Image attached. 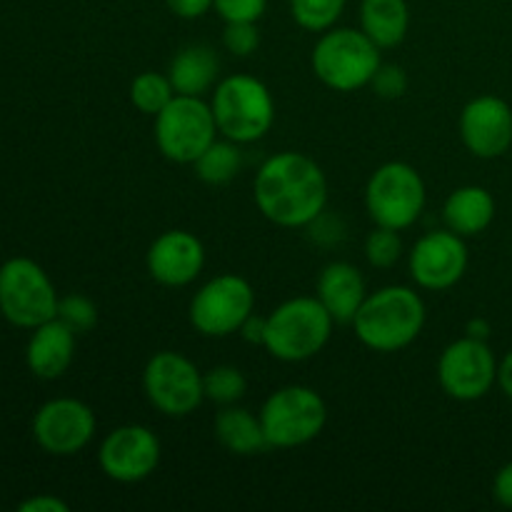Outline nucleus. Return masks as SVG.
<instances>
[{
	"label": "nucleus",
	"mask_w": 512,
	"mask_h": 512,
	"mask_svg": "<svg viewBox=\"0 0 512 512\" xmlns=\"http://www.w3.org/2000/svg\"><path fill=\"white\" fill-rule=\"evenodd\" d=\"M260 33L258 23H225L223 48L235 58H248L258 50Z\"/></svg>",
	"instance_id": "nucleus-30"
},
{
	"label": "nucleus",
	"mask_w": 512,
	"mask_h": 512,
	"mask_svg": "<svg viewBox=\"0 0 512 512\" xmlns=\"http://www.w3.org/2000/svg\"><path fill=\"white\" fill-rule=\"evenodd\" d=\"M213 433L220 448L240 458L260 455L270 448L260 415H253L248 408H238V405H223V410L215 415Z\"/></svg>",
	"instance_id": "nucleus-22"
},
{
	"label": "nucleus",
	"mask_w": 512,
	"mask_h": 512,
	"mask_svg": "<svg viewBox=\"0 0 512 512\" xmlns=\"http://www.w3.org/2000/svg\"><path fill=\"white\" fill-rule=\"evenodd\" d=\"M268 0H213V10L225 23H258Z\"/></svg>",
	"instance_id": "nucleus-31"
},
{
	"label": "nucleus",
	"mask_w": 512,
	"mask_h": 512,
	"mask_svg": "<svg viewBox=\"0 0 512 512\" xmlns=\"http://www.w3.org/2000/svg\"><path fill=\"white\" fill-rule=\"evenodd\" d=\"M400 230L383 228V225H375L373 230L365 238V258L373 268L388 270L403 255V240H400Z\"/></svg>",
	"instance_id": "nucleus-28"
},
{
	"label": "nucleus",
	"mask_w": 512,
	"mask_h": 512,
	"mask_svg": "<svg viewBox=\"0 0 512 512\" xmlns=\"http://www.w3.org/2000/svg\"><path fill=\"white\" fill-rule=\"evenodd\" d=\"M218 135L213 108L195 95H175L155 115V145L170 163L193 165Z\"/></svg>",
	"instance_id": "nucleus-9"
},
{
	"label": "nucleus",
	"mask_w": 512,
	"mask_h": 512,
	"mask_svg": "<svg viewBox=\"0 0 512 512\" xmlns=\"http://www.w3.org/2000/svg\"><path fill=\"white\" fill-rule=\"evenodd\" d=\"M165 5L170 8V13L183 20L203 18L208 10H213V0H165Z\"/></svg>",
	"instance_id": "nucleus-33"
},
{
	"label": "nucleus",
	"mask_w": 512,
	"mask_h": 512,
	"mask_svg": "<svg viewBox=\"0 0 512 512\" xmlns=\"http://www.w3.org/2000/svg\"><path fill=\"white\" fill-rule=\"evenodd\" d=\"M75 338L78 335L58 318L33 328L25 345V363L30 373L40 380H58L68 373L75 358Z\"/></svg>",
	"instance_id": "nucleus-18"
},
{
	"label": "nucleus",
	"mask_w": 512,
	"mask_h": 512,
	"mask_svg": "<svg viewBox=\"0 0 512 512\" xmlns=\"http://www.w3.org/2000/svg\"><path fill=\"white\" fill-rule=\"evenodd\" d=\"M493 498H495V503H498V505H503V508L512 510V460H510V463H505L503 468L495 473Z\"/></svg>",
	"instance_id": "nucleus-34"
},
{
	"label": "nucleus",
	"mask_w": 512,
	"mask_h": 512,
	"mask_svg": "<svg viewBox=\"0 0 512 512\" xmlns=\"http://www.w3.org/2000/svg\"><path fill=\"white\" fill-rule=\"evenodd\" d=\"M438 383L445 395L458 403H473L485 398L498 383V360L488 340L465 338L455 340L440 353Z\"/></svg>",
	"instance_id": "nucleus-12"
},
{
	"label": "nucleus",
	"mask_w": 512,
	"mask_h": 512,
	"mask_svg": "<svg viewBox=\"0 0 512 512\" xmlns=\"http://www.w3.org/2000/svg\"><path fill=\"white\" fill-rule=\"evenodd\" d=\"M345 10V0H290V15L308 33L335 28Z\"/></svg>",
	"instance_id": "nucleus-27"
},
{
	"label": "nucleus",
	"mask_w": 512,
	"mask_h": 512,
	"mask_svg": "<svg viewBox=\"0 0 512 512\" xmlns=\"http://www.w3.org/2000/svg\"><path fill=\"white\" fill-rule=\"evenodd\" d=\"M58 290L30 258H10L0 265V315L15 328L33 330L58 315Z\"/></svg>",
	"instance_id": "nucleus-8"
},
{
	"label": "nucleus",
	"mask_w": 512,
	"mask_h": 512,
	"mask_svg": "<svg viewBox=\"0 0 512 512\" xmlns=\"http://www.w3.org/2000/svg\"><path fill=\"white\" fill-rule=\"evenodd\" d=\"M313 73L335 93H353L370 85L383 65L380 48L358 28H330L315 43L310 55Z\"/></svg>",
	"instance_id": "nucleus-5"
},
{
	"label": "nucleus",
	"mask_w": 512,
	"mask_h": 512,
	"mask_svg": "<svg viewBox=\"0 0 512 512\" xmlns=\"http://www.w3.org/2000/svg\"><path fill=\"white\" fill-rule=\"evenodd\" d=\"M215 125L233 143H255L265 138L275 123V100L263 80L235 73L218 80L210 95Z\"/></svg>",
	"instance_id": "nucleus-4"
},
{
	"label": "nucleus",
	"mask_w": 512,
	"mask_h": 512,
	"mask_svg": "<svg viewBox=\"0 0 512 512\" xmlns=\"http://www.w3.org/2000/svg\"><path fill=\"white\" fill-rule=\"evenodd\" d=\"M98 463L115 483H143L160 465L158 435L145 425H120L100 443Z\"/></svg>",
	"instance_id": "nucleus-14"
},
{
	"label": "nucleus",
	"mask_w": 512,
	"mask_h": 512,
	"mask_svg": "<svg viewBox=\"0 0 512 512\" xmlns=\"http://www.w3.org/2000/svg\"><path fill=\"white\" fill-rule=\"evenodd\" d=\"M20 512H68V503H63L55 495H35L18 505Z\"/></svg>",
	"instance_id": "nucleus-35"
},
{
	"label": "nucleus",
	"mask_w": 512,
	"mask_h": 512,
	"mask_svg": "<svg viewBox=\"0 0 512 512\" xmlns=\"http://www.w3.org/2000/svg\"><path fill=\"white\" fill-rule=\"evenodd\" d=\"M58 320H63L75 335L90 333L98 325V305L88 298V295L70 293L58 300Z\"/></svg>",
	"instance_id": "nucleus-29"
},
{
	"label": "nucleus",
	"mask_w": 512,
	"mask_h": 512,
	"mask_svg": "<svg viewBox=\"0 0 512 512\" xmlns=\"http://www.w3.org/2000/svg\"><path fill=\"white\" fill-rule=\"evenodd\" d=\"M408 270L418 288L433 290V293L453 288L468 270L465 238L448 228L430 230L410 250Z\"/></svg>",
	"instance_id": "nucleus-15"
},
{
	"label": "nucleus",
	"mask_w": 512,
	"mask_h": 512,
	"mask_svg": "<svg viewBox=\"0 0 512 512\" xmlns=\"http://www.w3.org/2000/svg\"><path fill=\"white\" fill-rule=\"evenodd\" d=\"M375 95L383 100H398L403 98L405 90H408V73H405L400 65H380L378 73L370 80Z\"/></svg>",
	"instance_id": "nucleus-32"
},
{
	"label": "nucleus",
	"mask_w": 512,
	"mask_h": 512,
	"mask_svg": "<svg viewBox=\"0 0 512 512\" xmlns=\"http://www.w3.org/2000/svg\"><path fill=\"white\" fill-rule=\"evenodd\" d=\"M253 198L260 213L278 228H308L325 213L328 180L313 158L295 150H283L260 165L253 183Z\"/></svg>",
	"instance_id": "nucleus-1"
},
{
	"label": "nucleus",
	"mask_w": 512,
	"mask_h": 512,
	"mask_svg": "<svg viewBox=\"0 0 512 512\" xmlns=\"http://www.w3.org/2000/svg\"><path fill=\"white\" fill-rule=\"evenodd\" d=\"M143 390L150 405L168 418H188L205 400L203 373L175 350H160L145 363Z\"/></svg>",
	"instance_id": "nucleus-11"
},
{
	"label": "nucleus",
	"mask_w": 512,
	"mask_h": 512,
	"mask_svg": "<svg viewBox=\"0 0 512 512\" xmlns=\"http://www.w3.org/2000/svg\"><path fill=\"white\" fill-rule=\"evenodd\" d=\"M315 298L323 303V308L328 310L335 323H353L355 313L360 310L363 300L368 298L363 273L353 263H345V260H335V263L325 265L323 273L318 275Z\"/></svg>",
	"instance_id": "nucleus-19"
},
{
	"label": "nucleus",
	"mask_w": 512,
	"mask_h": 512,
	"mask_svg": "<svg viewBox=\"0 0 512 512\" xmlns=\"http://www.w3.org/2000/svg\"><path fill=\"white\" fill-rule=\"evenodd\" d=\"M260 423L270 448H300L323 433L328 423V405L323 395L308 385H285L268 395L260 408Z\"/></svg>",
	"instance_id": "nucleus-6"
},
{
	"label": "nucleus",
	"mask_w": 512,
	"mask_h": 512,
	"mask_svg": "<svg viewBox=\"0 0 512 512\" xmlns=\"http://www.w3.org/2000/svg\"><path fill=\"white\" fill-rule=\"evenodd\" d=\"M175 88L170 83L168 75L155 73V70H145V73L135 75L130 83V103L145 115H158L170 100L175 98Z\"/></svg>",
	"instance_id": "nucleus-25"
},
{
	"label": "nucleus",
	"mask_w": 512,
	"mask_h": 512,
	"mask_svg": "<svg viewBox=\"0 0 512 512\" xmlns=\"http://www.w3.org/2000/svg\"><path fill=\"white\" fill-rule=\"evenodd\" d=\"M145 265L158 285L185 288L203 273L205 248L190 230H165L150 243Z\"/></svg>",
	"instance_id": "nucleus-17"
},
{
	"label": "nucleus",
	"mask_w": 512,
	"mask_h": 512,
	"mask_svg": "<svg viewBox=\"0 0 512 512\" xmlns=\"http://www.w3.org/2000/svg\"><path fill=\"white\" fill-rule=\"evenodd\" d=\"M255 313V290L235 273L215 275L200 285L188 308L190 325L205 338H228Z\"/></svg>",
	"instance_id": "nucleus-10"
},
{
	"label": "nucleus",
	"mask_w": 512,
	"mask_h": 512,
	"mask_svg": "<svg viewBox=\"0 0 512 512\" xmlns=\"http://www.w3.org/2000/svg\"><path fill=\"white\" fill-rule=\"evenodd\" d=\"M333 325L318 298H290L265 315L263 348L280 363H305L328 345Z\"/></svg>",
	"instance_id": "nucleus-3"
},
{
	"label": "nucleus",
	"mask_w": 512,
	"mask_h": 512,
	"mask_svg": "<svg viewBox=\"0 0 512 512\" xmlns=\"http://www.w3.org/2000/svg\"><path fill=\"white\" fill-rule=\"evenodd\" d=\"M238 333L243 335V340H248V343L263 345V338H265V318H258V315L253 313L248 320H245L243 328H240Z\"/></svg>",
	"instance_id": "nucleus-36"
},
{
	"label": "nucleus",
	"mask_w": 512,
	"mask_h": 512,
	"mask_svg": "<svg viewBox=\"0 0 512 512\" xmlns=\"http://www.w3.org/2000/svg\"><path fill=\"white\" fill-rule=\"evenodd\" d=\"M408 28L410 8L405 0H363L360 3V30L380 50L403 43Z\"/></svg>",
	"instance_id": "nucleus-23"
},
{
	"label": "nucleus",
	"mask_w": 512,
	"mask_h": 512,
	"mask_svg": "<svg viewBox=\"0 0 512 512\" xmlns=\"http://www.w3.org/2000/svg\"><path fill=\"white\" fill-rule=\"evenodd\" d=\"M195 175L208 185H228L243 168L240 143L228 138H215L203 155L193 163Z\"/></svg>",
	"instance_id": "nucleus-24"
},
{
	"label": "nucleus",
	"mask_w": 512,
	"mask_h": 512,
	"mask_svg": "<svg viewBox=\"0 0 512 512\" xmlns=\"http://www.w3.org/2000/svg\"><path fill=\"white\" fill-rule=\"evenodd\" d=\"M205 400L215 405H235L248 393V378L235 365H215L203 373Z\"/></svg>",
	"instance_id": "nucleus-26"
},
{
	"label": "nucleus",
	"mask_w": 512,
	"mask_h": 512,
	"mask_svg": "<svg viewBox=\"0 0 512 512\" xmlns=\"http://www.w3.org/2000/svg\"><path fill=\"white\" fill-rule=\"evenodd\" d=\"M498 385L512 400V350L498 363Z\"/></svg>",
	"instance_id": "nucleus-37"
},
{
	"label": "nucleus",
	"mask_w": 512,
	"mask_h": 512,
	"mask_svg": "<svg viewBox=\"0 0 512 512\" xmlns=\"http://www.w3.org/2000/svg\"><path fill=\"white\" fill-rule=\"evenodd\" d=\"M220 60L210 45L193 43L173 55L168 68V78L178 95H195L203 98L205 93L218 85Z\"/></svg>",
	"instance_id": "nucleus-20"
},
{
	"label": "nucleus",
	"mask_w": 512,
	"mask_h": 512,
	"mask_svg": "<svg viewBox=\"0 0 512 512\" xmlns=\"http://www.w3.org/2000/svg\"><path fill=\"white\" fill-rule=\"evenodd\" d=\"M460 138L475 158H500L512 145V108L498 95H478L460 113Z\"/></svg>",
	"instance_id": "nucleus-16"
},
{
	"label": "nucleus",
	"mask_w": 512,
	"mask_h": 512,
	"mask_svg": "<svg viewBox=\"0 0 512 512\" xmlns=\"http://www.w3.org/2000/svg\"><path fill=\"white\" fill-rule=\"evenodd\" d=\"M445 228L460 238H475L485 233L495 220V198L483 185H463L453 190L443 205Z\"/></svg>",
	"instance_id": "nucleus-21"
},
{
	"label": "nucleus",
	"mask_w": 512,
	"mask_h": 512,
	"mask_svg": "<svg viewBox=\"0 0 512 512\" xmlns=\"http://www.w3.org/2000/svg\"><path fill=\"white\" fill-rule=\"evenodd\" d=\"M425 303L408 285H385L368 293L353 318V330L365 348L398 353L418 340L425 328Z\"/></svg>",
	"instance_id": "nucleus-2"
},
{
	"label": "nucleus",
	"mask_w": 512,
	"mask_h": 512,
	"mask_svg": "<svg viewBox=\"0 0 512 512\" xmlns=\"http://www.w3.org/2000/svg\"><path fill=\"white\" fill-rule=\"evenodd\" d=\"M98 420L90 405L78 398H55L40 405L33 418V438L53 458H70L90 445Z\"/></svg>",
	"instance_id": "nucleus-13"
},
{
	"label": "nucleus",
	"mask_w": 512,
	"mask_h": 512,
	"mask_svg": "<svg viewBox=\"0 0 512 512\" xmlns=\"http://www.w3.org/2000/svg\"><path fill=\"white\" fill-rule=\"evenodd\" d=\"M468 335H470V338L488 340L490 325L485 323V320H470V323H468Z\"/></svg>",
	"instance_id": "nucleus-38"
},
{
	"label": "nucleus",
	"mask_w": 512,
	"mask_h": 512,
	"mask_svg": "<svg viewBox=\"0 0 512 512\" xmlns=\"http://www.w3.org/2000/svg\"><path fill=\"white\" fill-rule=\"evenodd\" d=\"M428 203L425 180L410 163H385L365 185V208L375 225L408 230L423 215Z\"/></svg>",
	"instance_id": "nucleus-7"
}]
</instances>
